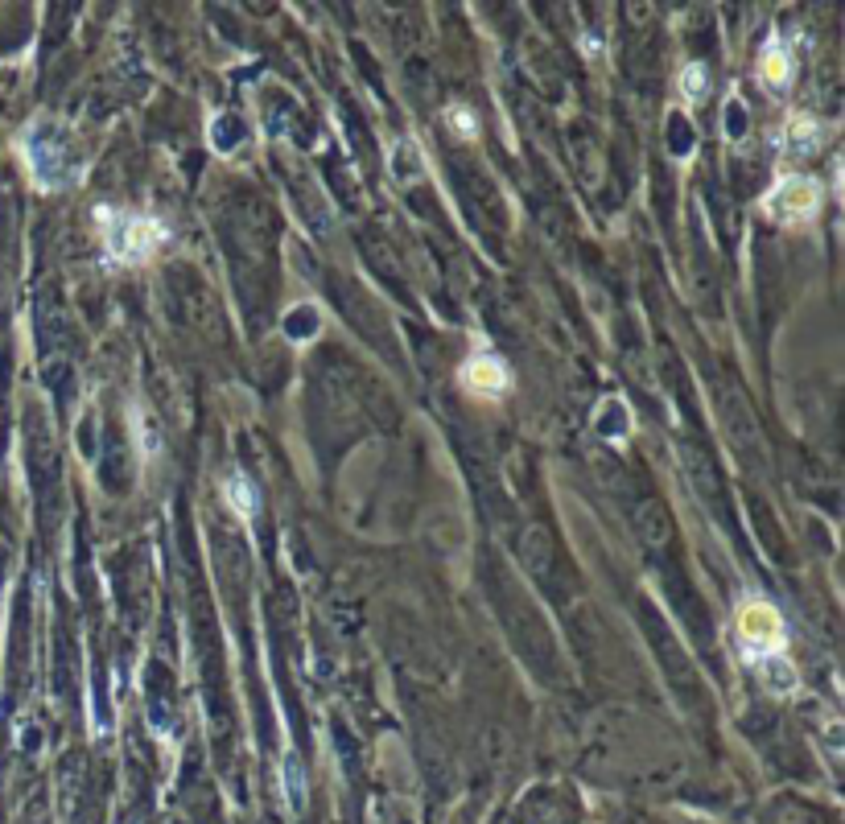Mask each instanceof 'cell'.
I'll use <instances>...</instances> for the list:
<instances>
[{
  "mask_svg": "<svg viewBox=\"0 0 845 824\" xmlns=\"http://www.w3.org/2000/svg\"><path fill=\"white\" fill-rule=\"evenodd\" d=\"M821 145V124L813 116H792L788 128H784V149L804 157V153H813Z\"/></svg>",
  "mask_w": 845,
  "mask_h": 824,
  "instance_id": "52a82bcc",
  "label": "cell"
},
{
  "mask_svg": "<svg viewBox=\"0 0 845 824\" xmlns=\"http://www.w3.org/2000/svg\"><path fill=\"white\" fill-rule=\"evenodd\" d=\"M755 664H759V676H763V684L771 693H792L796 689V668L784 660V651H780V656H763Z\"/></svg>",
  "mask_w": 845,
  "mask_h": 824,
  "instance_id": "ba28073f",
  "label": "cell"
},
{
  "mask_svg": "<svg viewBox=\"0 0 845 824\" xmlns=\"http://www.w3.org/2000/svg\"><path fill=\"white\" fill-rule=\"evenodd\" d=\"M450 124L462 132V136H475V120H470V112L466 108H458V112H450Z\"/></svg>",
  "mask_w": 845,
  "mask_h": 824,
  "instance_id": "7c38bea8",
  "label": "cell"
},
{
  "mask_svg": "<svg viewBox=\"0 0 845 824\" xmlns=\"http://www.w3.org/2000/svg\"><path fill=\"white\" fill-rule=\"evenodd\" d=\"M227 499H231V507L240 511V515H252V491H248L244 478H231V483H227Z\"/></svg>",
  "mask_w": 845,
  "mask_h": 824,
  "instance_id": "8fae6325",
  "label": "cell"
},
{
  "mask_svg": "<svg viewBox=\"0 0 845 824\" xmlns=\"http://www.w3.org/2000/svg\"><path fill=\"white\" fill-rule=\"evenodd\" d=\"M817 206H821V186L813 178H804V174L780 178L763 198V211L771 219H780V223H804Z\"/></svg>",
  "mask_w": 845,
  "mask_h": 824,
  "instance_id": "277c9868",
  "label": "cell"
},
{
  "mask_svg": "<svg viewBox=\"0 0 845 824\" xmlns=\"http://www.w3.org/2000/svg\"><path fill=\"white\" fill-rule=\"evenodd\" d=\"M99 231H104L112 260L120 264H145L165 239V227L157 219L124 215V211H112V206H99Z\"/></svg>",
  "mask_w": 845,
  "mask_h": 824,
  "instance_id": "6da1fadb",
  "label": "cell"
},
{
  "mask_svg": "<svg viewBox=\"0 0 845 824\" xmlns=\"http://www.w3.org/2000/svg\"><path fill=\"white\" fill-rule=\"evenodd\" d=\"M759 79L771 91H784L792 83V54L784 42H767V50L759 54Z\"/></svg>",
  "mask_w": 845,
  "mask_h": 824,
  "instance_id": "8992f818",
  "label": "cell"
},
{
  "mask_svg": "<svg viewBox=\"0 0 845 824\" xmlns=\"http://www.w3.org/2000/svg\"><path fill=\"white\" fill-rule=\"evenodd\" d=\"M285 792H293V808H306V779H301L297 754H289V759H285Z\"/></svg>",
  "mask_w": 845,
  "mask_h": 824,
  "instance_id": "9c48e42d",
  "label": "cell"
},
{
  "mask_svg": "<svg viewBox=\"0 0 845 824\" xmlns=\"http://www.w3.org/2000/svg\"><path fill=\"white\" fill-rule=\"evenodd\" d=\"M62 141H66V128L54 124V120H38L29 128V136H25L29 169H33V178H38L46 190L79 178V161H71V153L62 149Z\"/></svg>",
  "mask_w": 845,
  "mask_h": 824,
  "instance_id": "7a4b0ae2",
  "label": "cell"
},
{
  "mask_svg": "<svg viewBox=\"0 0 845 824\" xmlns=\"http://www.w3.org/2000/svg\"><path fill=\"white\" fill-rule=\"evenodd\" d=\"M681 91L689 95V103H697V99H705V66H685V75H681Z\"/></svg>",
  "mask_w": 845,
  "mask_h": 824,
  "instance_id": "30bf717a",
  "label": "cell"
},
{
  "mask_svg": "<svg viewBox=\"0 0 845 824\" xmlns=\"http://www.w3.org/2000/svg\"><path fill=\"white\" fill-rule=\"evenodd\" d=\"M738 635L747 643V656L763 660V656H780L784 651V618L771 602H747L738 610Z\"/></svg>",
  "mask_w": 845,
  "mask_h": 824,
  "instance_id": "3957f363",
  "label": "cell"
},
{
  "mask_svg": "<svg viewBox=\"0 0 845 824\" xmlns=\"http://www.w3.org/2000/svg\"><path fill=\"white\" fill-rule=\"evenodd\" d=\"M462 384L475 392V396L499 400V396L507 392V384H512V375H507L503 359H495V355H475V359H466V367H462Z\"/></svg>",
  "mask_w": 845,
  "mask_h": 824,
  "instance_id": "5b68a950",
  "label": "cell"
}]
</instances>
